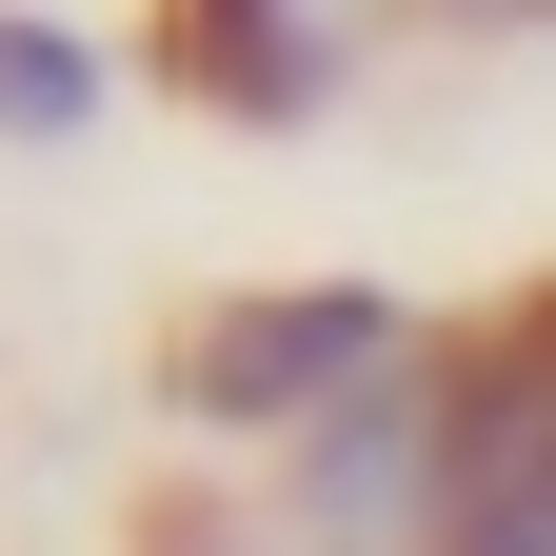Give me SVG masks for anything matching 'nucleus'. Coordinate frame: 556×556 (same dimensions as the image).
<instances>
[{
    "label": "nucleus",
    "mask_w": 556,
    "mask_h": 556,
    "mask_svg": "<svg viewBox=\"0 0 556 556\" xmlns=\"http://www.w3.org/2000/svg\"><path fill=\"white\" fill-rule=\"evenodd\" d=\"M397 338H417V299H378V278H258V299H199L160 338V417L258 457V438H299L338 378H378Z\"/></svg>",
    "instance_id": "f257e3e1"
},
{
    "label": "nucleus",
    "mask_w": 556,
    "mask_h": 556,
    "mask_svg": "<svg viewBox=\"0 0 556 556\" xmlns=\"http://www.w3.org/2000/svg\"><path fill=\"white\" fill-rule=\"evenodd\" d=\"M378 21L397 0H160V60H179V100H219V119H318L378 60Z\"/></svg>",
    "instance_id": "f03ea898"
},
{
    "label": "nucleus",
    "mask_w": 556,
    "mask_h": 556,
    "mask_svg": "<svg viewBox=\"0 0 556 556\" xmlns=\"http://www.w3.org/2000/svg\"><path fill=\"white\" fill-rule=\"evenodd\" d=\"M100 100H119V60L80 21H40V0H0V139H80Z\"/></svg>",
    "instance_id": "7ed1b4c3"
},
{
    "label": "nucleus",
    "mask_w": 556,
    "mask_h": 556,
    "mask_svg": "<svg viewBox=\"0 0 556 556\" xmlns=\"http://www.w3.org/2000/svg\"><path fill=\"white\" fill-rule=\"evenodd\" d=\"M139 556H318V536L278 517V497H160V517H139Z\"/></svg>",
    "instance_id": "20e7f679"
}]
</instances>
